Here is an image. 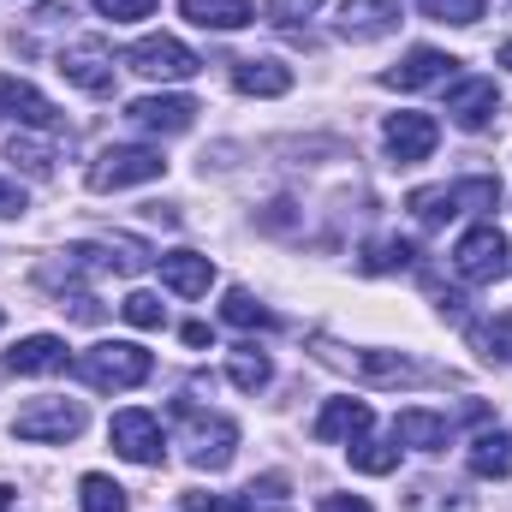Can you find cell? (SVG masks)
I'll return each mask as SVG.
<instances>
[{
    "label": "cell",
    "mask_w": 512,
    "mask_h": 512,
    "mask_svg": "<svg viewBox=\"0 0 512 512\" xmlns=\"http://www.w3.org/2000/svg\"><path fill=\"white\" fill-rule=\"evenodd\" d=\"M310 346H316V358H322L328 370H346V376H358V382H370V387H453V370H435V364H423V358H411V352L334 346L328 334H316Z\"/></svg>",
    "instance_id": "1"
},
{
    "label": "cell",
    "mask_w": 512,
    "mask_h": 512,
    "mask_svg": "<svg viewBox=\"0 0 512 512\" xmlns=\"http://www.w3.org/2000/svg\"><path fill=\"white\" fill-rule=\"evenodd\" d=\"M501 203V179H489V173H477V179H453V185H423V191H411L405 197V209H411V221L417 227H447V221H459L465 209H495Z\"/></svg>",
    "instance_id": "2"
},
{
    "label": "cell",
    "mask_w": 512,
    "mask_h": 512,
    "mask_svg": "<svg viewBox=\"0 0 512 512\" xmlns=\"http://www.w3.org/2000/svg\"><path fill=\"white\" fill-rule=\"evenodd\" d=\"M72 370L96 387V393H131V387H143L155 376V358L143 346H131V340H102L84 358H72Z\"/></svg>",
    "instance_id": "3"
},
{
    "label": "cell",
    "mask_w": 512,
    "mask_h": 512,
    "mask_svg": "<svg viewBox=\"0 0 512 512\" xmlns=\"http://www.w3.org/2000/svg\"><path fill=\"white\" fill-rule=\"evenodd\" d=\"M179 423H185V459L197 471H227L233 465V447H239L233 417H215V411H197L191 399H179Z\"/></svg>",
    "instance_id": "4"
},
{
    "label": "cell",
    "mask_w": 512,
    "mask_h": 512,
    "mask_svg": "<svg viewBox=\"0 0 512 512\" xmlns=\"http://www.w3.org/2000/svg\"><path fill=\"white\" fill-rule=\"evenodd\" d=\"M167 161L161 149H143V143H108L96 161H90V191H131V185H149L161 179Z\"/></svg>",
    "instance_id": "5"
},
{
    "label": "cell",
    "mask_w": 512,
    "mask_h": 512,
    "mask_svg": "<svg viewBox=\"0 0 512 512\" xmlns=\"http://www.w3.org/2000/svg\"><path fill=\"white\" fill-rule=\"evenodd\" d=\"M507 262H512V245L495 221L471 227V233L453 245V274H459L465 286H495V280L507 274Z\"/></svg>",
    "instance_id": "6"
},
{
    "label": "cell",
    "mask_w": 512,
    "mask_h": 512,
    "mask_svg": "<svg viewBox=\"0 0 512 512\" xmlns=\"http://www.w3.org/2000/svg\"><path fill=\"white\" fill-rule=\"evenodd\" d=\"M84 405L78 399H30L18 417H12V435L18 441H54V447H66V441H78L84 435Z\"/></svg>",
    "instance_id": "7"
},
{
    "label": "cell",
    "mask_w": 512,
    "mask_h": 512,
    "mask_svg": "<svg viewBox=\"0 0 512 512\" xmlns=\"http://www.w3.org/2000/svg\"><path fill=\"white\" fill-rule=\"evenodd\" d=\"M126 66L131 72H143V78H161V84H185V78L203 72V60H197L179 36H143V42H131Z\"/></svg>",
    "instance_id": "8"
},
{
    "label": "cell",
    "mask_w": 512,
    "mask_h": 512,
    "mask_svg": "<svg viewBox=\"0 0 512 512\" xmlns=\"http://www.w3.org/2000/svg\"><path fill=\"white\" fill-rule=\"evenodd\" d=\"M108 441H114V453L131 459V465H161L167 459V435H161V417L155 411H114V423H108Z\"/></svg>",
    "instance_id": "9"
},
{
    "label": "cell",
    "mask_w": 512,
    "mask_h": 512,
    "mask_svg": "<svg viewBox=\"0 0 512 512\" xmlns=\"http://www.w3.org/2000/svg\"><path fill=\"white\" fill-rule=\"evenodd\" d=\"M60 78L78 84L84 96H114V54L102 36H84L72 48H60Z\"/></svg>",
    "instance_id": "10"
},
{
    "label": "cell",
    "mask_w": 512,
    "mask_h": 512,
    "mask_svg": "<svg viewBox=\"0 0 512 512\" xmlns=\"http://www.w3.org/2000/svg\"><path fill=\"white\" fill-rule=\"evenodd\" d=\"M185 512H292L286 507V477H262L251 489H239V495H185L179 501Z\"/></svg>",
    "instance_id": "11"
},
{
    "label": "cell",
    "mask_w": 512,
    "mask_h": 512,
    "mask_svg": "<svg viewBox=\"0 0 512 512\" xmlns=\"http://www.w3.org/2000/svg\"><path fill=\"white\" fill-rule=\"evenodd\" d=\"M203 108L191 102V96H137L126 108V120L137 131H155V137H179V131H191V120H197Z\"/></svg>",
    "instance_id": "12"
},
{
    "label": "cell",
    "mask_w": 512,
    "mask_h": 512,
    "mask_svg": "<svg viewBox=\"0 0 512 512\" xmlns=\"http://www.w3.org/2000/svg\"><path fill=\"white\" fill-rule=\"evenodd\" d=\"M0 120H18L24 131H60V108L24 78H0Z\"/></svg>",
    "instance_id": "13"
},
{
    "label": "cell",
    "mask_w": 512,
    "mask_h": 512,
    "mask_svg": "<svg viewBox=\"0 0 512 512\" xmlns=\"http://www.w3.org/2000/svg\"><path fill=\"white\" fill-rule=\"evenodd\" d=\"M382 137H387V155H393L399 167H417V161H429V155H435L441 126H435L429 114H393Z\"/></svg>",
    "instance_id": "14"
},
{
    "label": "cell",
    "mask_w": 512,
    "mask_h": 512,
    "mask_svg": "<svg viewBox=\"0 0 512 512\" xmlns=\"http://www.w3.org/2000/svg\"><path fill=\"white\" fill-rule=\"evenodd\" d=\"M459 72V60L453 54H441V48H411L399 66H387L382 84L387 90H429V84H447Z\"/></svg>",
    "instance_id": "15"
},
{
    "label": "cell",
    "mask_w": 512,
    "mask_h": 512,
    "mask_svg": "<svg viewBox=\"0 0 512 512\" xmlns=\"http://www.w3.org/2000/svg\"><path fill=\"white\" fill-rule=\"evenodd\" d=\"M495 108H501V96H495V78H459L453 90H447V120L459 131H483L495 120Z\"/></svg>",
    "instance_id": "16"
},
{
    "label": "cell",
    "mask_w": 512,
    "mask_h": 512,
    "mask_svg": "<svg viewBox=\"0 0 512 512\" xmlns=\"http://www.w3.org/2000/svg\"><path fill=\"white\" fill-rule=\"evenodd\" d=\"M334 30L346 42H376L387 30H399V0H346L340 18H334Z\"/></svg>",
    "instance_id": "17"
},
{
    "label": "cell",
    "mask_w": 512,
    "mask_h": 512,
    "mask_svg": "<svg viewBox=\"0 0 512 512\" xmlns=\"http://www.w3.org/2000/svg\"><path fill=\"white\" fill-rule=\"evenodd\" d=\"M6 370L12 376H60V370H72V352L54 334H30V340H18L6 352Z\"/></svg>",
    "instance_id": "18"
},
{
    "label": "cell",
    "mask_w": 512,
    "mask_h": 512,
    "mask_svg": "<svg viewBox=\"0 0 512 512\" xmlns=\"http://www.w3.org/2000/svg\"><path fill=\"white\" fill-rule=\"evenodd\" d=\"M370 423H376L370 399H328L316 411V441H358V435H370Z\"/></svg>",
    "instance_id": "19"
},
{
    "label": "cell",
    "mask_w": 512,
    "mask_h": 512,
    "mask_svg": "<svg viewBox=\"0 0 512 512\" xmlns=\"http://www.w3.org/2000/svg\"><path fill=\"white\" fill-rule=\"evenodd\" d=\"M393 441L399 447H417V453H441V447H453V423L441 417V411H399L393 417Z\"/></svg>",
    "instance_id": "20"
},
{
    "label": "cell",
    "mask_w": 512,
    "mask_h": 512,
    "mask_svg": "<svg viewBox=\"0 0 512 512\" xmlns=\"http://www.w3.org/2000/svg\"><path fill=\"white\" fill-rule=\"evenodd\" d=\"M161 286L167 292H179V298H203L209 286H215V262L197 251H173L161 256Z\"/></svg>",
    "instance_id": "21"
},
{
    "label": "cell",
    "mask_w": 512,
    "mask_h": 512,
    "mask_svg": "<svg viewBox=\"0 0 512 512\" xmlns=\"http://www.w3.org/2000/svg\"><path fill=\"white\" fill-rule=\"evenodd\" d=\"M179 12H185L197 30H245L256 18L251 0H179Z\"/></svg>",
    "instance_id": "22"
},
{
    "label": "cell",
    "mask_w": 512,
    "mask_h": 512,
    "mask_svg": "<svg viewBox=\"0 0 512 512\" xmlns=\"http://www.w3.org/2000/svg\"><path fill=\"white\" fill-rule=\"evenodd\" d=\"M471 477H489V483H501V477H512V435L507 429H483L477 441H471Z\"/></svg>",
    "instance_id": "23"
},
{
    "label": "cell",
    "mask_w": 512,
    "mask_h": 512,
    "mask_svg": "<svg viewBox=\"0 0 512 512\" xmlns=\"http://www.w3.org/2000/svg\"><path fill=\"white\" fill-rule=\"evenodd\" d=\"M233 84H239V96H286L292 90V66H280V60H239Z\"/></svg>",
    "instance_id": "24"
},
{
    "label": "cell",
    "mask_w": 512,
    "mask_h": 512,
    "mask_svg": "<svg viewBox=\"0 0 512 512\" xmlns=\"http://www.w3.org/2000/svg\"><path fill=\"white\" fill-rule=\"evenodd\" d=\"M405 507L411 512H477V501L459 489V483H411V495H405Z\"/></svg>",
    "instance_id": "25"
},
{
    "label": "cell",
    "mask_w": 512,
    "mask_h": 512,
    "mask_svg": "<svg viewBox=\"0 0 512 512\" xmlns=\"http://www.w3.org/2000/svg\"><path fill=\"white\" fill-rule=\"evenodd\" d=\"M346 459H352V471H364V477H387V471H399V441H370V435H358V441H346Z\"/></svg>",
    "instance_id": "26"
},
{
    "label": "cell",
    "mask_w": 512,
    "mask_h": 512,
    "mask_svg": "<svg viewBox=\"0 0 512 512\" xmlns=\"http://www.w3.org/2000/svg\"><path fill=\"white\" fill-rule=\"evenodd\" d=\"M268 376H274L268 352H256V346H233V352H227V382L233 387L256 393V387H268Z\"/></svg>",
    "instance_id": "27"
},
{
    "label": "cell",
    "mask_w": 512,
    "mask_h": 512,
    "mask_svg": "<svg viewBox=\"0 0 512 512\" xmlns=\"http://www.w3.org/2000/svg\"><path fill=\"white\" fill-rule=\"evenodd\" d=\"M221 316H227L233 328H280V316H274L268 304H256L245 286H233V292L221 298Z\"/></svg>",
    "instance_id": "28"
},
{
    "label": "cell",
    "mask_w": 512,
    "mask_h": 512,
    "mask_svg": "<svg viewBox=\"0 0 512 512\" xmlns=\"http://www.w3.org/2000/svg\"><path fill=\"white\" fill-rule=\"evenodd\" d=\"M12 161H18L30 179H54V143H48V137L18 131V137H12Z\"/></svg>",
    "instance_id": "29"
},
{
    "label": "cell",
    "mask_w": 512,
    "mask_h": 512,
    "mask_svg": "<svg viewBox=\"0 0 512 512\" xmlns=\"http://www.w3.org/2000/svg\"><path fill=\"white\" fill-rule=\"evenodd\" d=\"M78 501H84V512H126V489L114 483V477H102V471H90L84 483H78Z\"/></svg>",
    "instance_id": "30"
},
{
    "label": "cell",
    "mask_w": 512,
    "mask_h": 512,
    "mask_svg": "<svg viewBox=\"0 0 512 512\" xmlns=\"http://www.w3.org/2000/svg\"><path fill=\"white\" fill-rule=\"evenodd\" d=\"M471 346H477L489 364H512V310L495 316V322H483V328H471Z\"/></svg>",
    "instance_id": "31"
},
{
    "label": "cell",
    "mask_w": 512,
    "mask_h": 512,
    "mask_svg": "<svg viewBox=\"0 0 512 512\" xmlns=\"http://www.w3.org/2000/svg\"><path fill=\"white\" fill-rule=\"evenodd\" d=\"M411 262H417V251L405 239H376L364 251V274H393V268H411Z\"/></svg>",
    "instance_id": "32"
},
{
    "label": "cell",
    "mask_w": 512,
    "mask_h": 512,
    "mask_svg": "<svg viewBox=\"0 0 512 512\" xmlns=\"http://www.w3.org/2000/svg\"><path fill=\"white\" fill-rule=\"evenodd\" d=\"M120 316H126L131 328H167V304L155 292H131L126 304H120Z\"/></svg>",
    "instance_id": "33"
},
{
    "label": "cell",
    "mask_w": 512,
    "mask_h": 512,
    "mask_svg": "<svg viewBox=\"0 0 512 512\" xmlns=\"http://www.w3.org/2000/svg\"><path fill=\"white\" fill-rule=\"evenodd\" d=\"M423 6V18H435V24H477L483 18V0H417Z\"/></svg>",
    "instance_id": "34"
},
{
    "label": "cell",
    "mask_w": 512,
    "mask_h": 512,
    "mask_svg": "<svg viewBox=\"0 0 512 512\" xmlns=\"http://www.w3.org/2000/svg\"><path fill=\"white\" fill-rule=\"evenodd\" d=\"M316 6H322V0H262V18H268V24H280V30H292V24H298V18H310Z\"/></svg>",
    "instance_id": "35"
},
{
    "label": "cell",
    "mask_w": 512,
    "mask_h": 512,
    "mask_svg": "<svg viewBox=\"0 0 512 512\" xmlns=\"http://www.w3.org/2000/svg\"><path fill=\"white\" fill-rule=\"evenodd\" d=\"M161 0H96V12L102 18H114V24H137V18H149Z\"/></svg>",
    "instance_id": "36"
},
{
    "label": "cell",
    "mask_w": 512,
    "mask_h": 512,
    "mask_svg": "<svg viewBox=\"0 0 512 512\" xmlns=\"http://www.w3.org/2000/svg\"><path fill=\"white\" fill-rule=\"evenodd\" d=\"M316 512H376V507H370L364 495H322V501H316Z\"/></svg>",
    "instance_id": "37"
},
{
    "label": "cell",
    "mask_w": 512,
    "mask_h": 512,
    "mask_svg": "<svg viewBox=\"0 0 512 512\" xmlns=\"http://www.w3.org/2000/svg\"><path fill=\"white\" fill-rule=\"evenodd\" d=\"M60 18H72V0H42L36 6V24H60Z\"/></svg>",
    "instance_id": "38"
},
{
    "label": "cell",
    "mask_w": 512,
    "mask_h": 512,
    "mask_svg": "<svg viewBox=\"0 0 512 512\" xmlns=\"http://www.w3.org/2000/svg\"><path fill=\"white\" fill-rule=\"evenodd\" d=\"M0 215H24V191L0 179Z\"/></svg>",
    "instance_id": "39"
},
{
    "label": "cell",
    "mask_w": 512,
    "mask_h": 512,
    "mask_svg": "<svg viewBox=\"0 0 512 512\" xmlns=\"http://www.w3.org/2000/svg\"><path fill=\"white\" fill-rule=\"evenodd\" d=\"M185 346H209V328L203 322H185Z\"/></svg>",
    "instance_id": "40"
},
{
    "label": "cell",
    "mask_w": 512,
    "mask_h": 512,
    "mask_svg": "<svg viewBox=\"0 0 512 512\" xmlns=\"http://www.w3.org/2000/svg\"><path fill=\"white\" fill-rule=\"evenodd\" d=\"M0 512H18V501H12V489L0 483Z\"/></svg>",
    "instance_id": "41"
},
{
    "label": "cell",
    "mask_w": 512,
    "mask_h": 512,
    "mask_svg": "<svg viewBox=\"0 0 512 512\" xmlns=\"http://www.w3.org/2000/svg\"><path fill=\"white\" fill-rule=\"evenodd\" d=\"M501 66H512V42H501Z\"/></svg>",
    "instance_id": "42"
},
{
    "label": "cell",
    "mask_w": 512,
    "mask_h": 512,
    "mask_svg": "<svg viewBox=\"0 0 512 512\" xmlns=\"http://www.w3.org/2000/svg\"><path fill=\"white\" fill-rule=\"evenodd\" d=\"M0 328H6V310H0Z\"/></svg>",
    "instance_id": "43"
}]
</instances>
